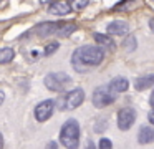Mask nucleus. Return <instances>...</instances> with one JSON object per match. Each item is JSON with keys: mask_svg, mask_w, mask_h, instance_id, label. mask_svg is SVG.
<instances>
[{"mask_svg": "<svg viewBox=\"0 0 154 149\" xmlns=\"http://www.w3.org/2000/svg\"><path fill=\"white\" fill-rule=\"evenodd\" d=\"M104 60V50L98 45L80 46L71 56V63L76 71H86L88 68L98 66Z\"/></svg>", "mask_w": 154, "mask_h": 149, "instance_id": "1", "label": "nucleus"}, {"mask_svg": "<svg viewBox=\"0 0 154 149\" xmlns=\"http://www.w3.org/2000/svg\"><path fill=\"white\" fill-rule=\"evenodd\" d=\"M60 142L66 149H78L80 146V124L76 119H68L63 123L60 131Z\"/></svg>", "mask_w": 154, "mask_h": 149, "instance_id": "2", "label": "nucleus"}, {"mask_svg": "<svg viewBox=\"0 0 154 149\" xmlns=\"http://www.w3.org/2000/svg\"><path fill=\"white\" fill-rule=\"evenodd\" d=\"M71 83V78L66 73H48L45 76V86L50 91H63L68 85Z\"/></svg>", "mask_w": 154, "mask_h": 149, "instance_id": "3", "label": "nucleus"}, {"mask_svg": "<svg viewBox=\"0 0 154 149\" xmlns=\"http://www.w3.org/2000/svg\"><path fill=\"white\" fill-rule=\"evenodd\" d=\"M91 101H93V104L96 106L98 109H101V108H104V106H109L111 103L116 101V95H113L108 86H100V88L94 89Z\"/></svg>", "mask_w": 154, "mask_h": 149, "instance_id": "4", "label": "nucleus"}, {"mask_svg": "<svg viewBox=\"0 0 154 149\" xmlns=\"http://www.w3.org/2000/svg\"><path fill=\"white\" fill-rule=\"evenodd\" d=\"M136 121V111L133 108H123L118 111V128L121 131H128Z\"/></svg>", "mask_w": 154, "mask_h": 149, "instance_id": "5", "label": "nucleus"}, {"mask_svg": "<svg viewBox=\"0 0 154 149\" xmlns=\"http://www.w3.org/2000/svg\"><path fill=\"white\" fill-rule=\"evenodd\" d=\"M53 109H55L53 99H45V101L38 103L37 108H35V118H37V121L45 123L47 119H50V116L53 114Z\"/></svg>", "mask_w": 154, "mask_h": 149, "instance_id": "6", "label": "nucleus"}, {"mask_svg": "<svg viewBox=\"0 0 154 149\" xmlns=\"http://www.w3.org/2000/svg\"><path fill=\"white\" fill-rule=\"evenodd\" d=\"M83 101H85V91L81 88H75V89H71V91L65 96L63 109H76Z\"/></svg>", "mask_w": 154, "mask_h": 149, "instance_id": "7", "label": "nucleus"}, {"mask_svg": "<svg viewBox=\"0 0 154 149\" xmlns=\"http://www.w3.org/2000/svg\"><path fill=\"white\" fill-rule=\"evenodd\" d=\"M108 88H109V91L113 93V95L118 96L119 93L128 91V88H129V81H128L126 78H123V76H118V78L111 79V83L108 85Z\"/></svg>", "mask_w": 154, "mask_h": 149, "instance_id": "8", "label": "nucleus"}, {"mask_svg": "<svg viewBox=\"0 0 154 149\" xmlns=\"http://www.w3.org/2000/svg\"><path fill=\"white\" fill-rule=\"evenodd\" d=\"M106 32L109 33V35H126V33L129 32V25H128V22H124V20H114V22H111L109 25H108Z\"/></svg>", "mask_w": 154, "mask_h": 149, "instance_id": "9", "label": "nucleus"}, {"mask_svg": "<svg viewBox=\"0 0 154 149\" xmlns=\"http://www.w3.org/2000/svg\"><path fill=\"white\" fill-rule=\"evenodd\" d=\"M151 86H154V73L139 76V78H136V81H134V88H136L137 91H144V89L151 88Z\"/></svg>", "mask_w": 154, "mask_h": 149, "instance_id": "10", "label": "nucleus"}, {"mask_svg": "<svg viewBox=\"0 0 154 149\" xmlns=\"http://www.w3.org/2000/svg\"><path fill=\"white\" fill-rule=\"evenodd\" d=\"M137 141H139V144L154 142V128L152 126H143L139 129V134H137Z\"/></svg>", "mask_w": 154, "mask_h": 149, "instance_id": "11", "label": "nucleus"}, {"mask_svg": "<svg viewBox=\"0 0 154 149\" xmlns=\"http://www.w3.org/2000/svg\"><path fill=\"white\" fill-rule=\"evenodd\" d=\"M48 12L53 13V15H68L71 12V3L68 2H55L50 5Z\"/></svg>", "mask_w": 154, "mask_h": 149, "instance_id": "12", "label": "nucleus"}, {"mask_svg": "<svg viewBox=\"0 0 154 149\" xmlns=\"http://www.w3.org/2000/svg\"><path fill=\"white\" fill-rule=\"evenodd\" d=\"M76 30V25L75 23H58L57 25V36H61V38H65V36H70L71 33Z\"/></svg>", "mask_w": 154, "mask_h": 149, "instance_id": "13", "label": "nucleus"}, {"mask_svg": "<svg viewBox=\"0 0 154 149\" xmlns=\"http://www.w3.org/2000/svg\"><path fill=\"white\" fill-rule=\"evenodd\" d=\"M57 25L58 23H51V22H45V23H42V25H38V28H37V32H38V35L40 36H50V35H53L55 32H57Z\"/></svg>", "mask_w": 154, "mask_h": 149, "instance_id": "14", "label": "nucleus"}, {"mask_svg": "<svg viewBox=\"0 0 154 149\" xmlns=\"http://www.w3.org/2000/svg\"><path fill=\"white\" fill-rule=\"evenodd\" d=\"M93 38L96 40L98 45H101V48H103V50L104 48H106V50H114V43H113V40H111L109 36L103 35V33H94Z\"/></svg>", "mask_w": 154, "mask_h": 149, "instance_id": "15", "label": "nucleus"}, {"mask_svg": "<svg viewBox=\"0 0 154 149\" xmlns=\"http://www.w3.org/2000/svg\"><path fill=\"white\" fill-rule=\"evenodd\" d=\"M15 56V51L12 48H2L0 50V65L4 63H10Z\"/></svg>", "mask_w": 154, "mask_h": 149, "instance_id": "16", "label": "nucleus"}, {"mask_svg": "<svg viewBox=\"0 0 154 149\" xmlns=\"http://www.w3.org/2000/svg\"><path fill=\"white\" fill-rule=\"evenodd\" d=\"M123 46H124V50H126V51H134V50L137 48V42H136V38H134V36H128V38L124 40Z\"/></svg>", "mask_w": 154, "mask_h": 149, "instance_id": "17", "label": "nucleus"}, {"mask_svg": "<svg viewBox=\"0 0 154 149\" xmlns=\"http://www.w3.org/2000/svg\"><path fill=\"white\" fill-rule=\"evenodd\" d=\"M100 149H113V144H111L109 139L103 138V139L100 141Z\"/></svg>", "mask_w": 154, "mask_h": 149, "instance_id": "18", "label": "nucleus"}, {"mask_svg": "<svg viewBox=\"0 0 154 149\" xmlns=\"http://www.w3.org/2000/svg\"><path fill=\"white\" fill-rule=\"evenodd\" d=\"M58 50V43L55 42V43H50V45L45 48V55H51V53H55Z\"/></svg>", "mask_w": 154, "mask_h": 149, "instance_id": "19", "label": "nucleus"}, {"mask_svg": "<svg viewBox=\"0 0 154 149\" xmlns=\"http://www.w3.org/2000/svg\"><path fill=\"white\" fill-rule=\"evenodd\" d=\"M86 5H88V2H73V3H71V7H75L76 10H81V8H85Z\"/></svg>", "mask_w": 154, "mask_h": 149, "instance_id": "20", "label": "nucleus"}, {"mask_svg": "<svg viewBox=\"0 0 154 149\" xmlns=\"http://www.w3.org/2000/svg\"><path fill=\"white\" fill-rule=\"evenodd\" d=\"M47 149H58V144H57L55 141H50V142L47 144Z\"/></svg>", "mask_w": 154, "mask_h": 149, "instance_id": "21", "label": "nucleus"}, {"mask_svg": "<svg viewBox=\"0 0 154 149\" xmlns=\"http://www.w3.org/2000/svg\"><path fill=\"white\" fill-rule=\"evenodd\" d=\"M147 118H149V123L154 126V109H151V111H149V114H147Z\"/></svg>", "mask_w": 154, "mask_h": 149, "instance_id": "22", "label": "nucleus"}, {"mask_svg": "<svg viewBox=\"0 0 154 149\" xmlns=\"http://www.w3.org/2000/svg\"><path fill=\"white\" fill-rule=\"evenodd\" d=\"M85 149H96V146H94L91 141H88V144H86V147H85Z\"/></svg>", "mask_w": 154, "mask_h": 149, "instance_id": "23", "label": "nucleus"}, {"mask_svg": "<svg viewBox=\"0 0 154 149\" xmlns=\"http://www.w3.org/2000/svg\"><path fill=\"white\" fill-rule=\"evenodd\" d=\"M4 99H5V93H4V91H0V106H2V103H4Z\"/></svg>", "mask_w": 154, "mask_h": 149, "instance_id": "24", "label": "nucleus"}, {"mask_svg": "<svg viewBox=\"0 0 154 149\" xmlns=\"http://www.w3.org/2000/svg\"><path fill=\"white\" fill-rule=\"evenodd\" d=\"M4 147V136H2V132H0V149Z\"/></svg>", "mask_w": 154, "mask_h": 149, "instance_id": "25", "label": "nucleus"}, {"mask_svg": "<svg viewBox=\"0 0 154 149\" xmlns=\"http://www.w3.org/2000/svg\"><path fill=\"white\" fill-rule=\"evenodd\" d=\"M149 103H151V106H154V91H152V95H151V98H149Z\"/></svg>", "mask_w": 154, "mask_h": 149, "instance_id": "26", "label": "nucleus"}, {"mask_svg": "<svg viewBox=\"0 0 154 149\" xmlns=\"http://www.w3.org/2000/svg\"><path fill=\"white\" fill-rule=\"evenodd\" d=\"M149 26H151V30H152V32H154V18L151 20V22H149Z\"/></svg>", "mask_w": 154, "mask_h": 149, "instance_id": "27", "label": "nucleus"}]
</instances>
